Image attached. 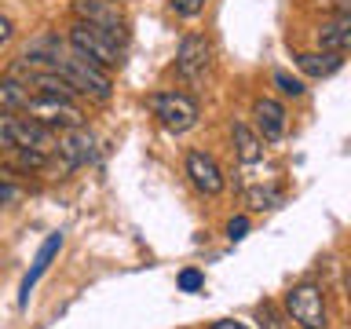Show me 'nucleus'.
Listing matches in <instances>:
<instances>
[{"label": "nucleus", "instance_id": "16", "mask_svg": "<svg viewBox=\"0 0 351 329\" xmlns=\"http://www.w3.org/2000/svg\"><path fill=\"white\" fill-rule=\"evenodd\" d=\"M260 329H289V318H285L274 304H260Z\"/></svg>", "mask_w": 351, "mask_h": 329}, {"label": "nucleus", "instance_id": "9", "mask_svg": "<svg viewBox=\"0 0 351 329\" xmlns=\"http://www.w3.org/2000/svg\"><path fill=\"white\" fill-rule=\"evenodd\" d=\"M8 128H11V143H15V147H29V150H40V154H55V147H59V139L51 136V128H44L40 121H33V117L8 114Z\"/></svg>", "mask_w": 351, "mask_h": 329}, {"label": "nucleus", "instance_id": "15", "mask_svg": "<svg viewBox=\"0 0 351 329\" xmlns=\"http://www.w3.org/2000/svg\"><path fill=\"white\" fill-rule=\"evenodd\" d=\"M26 84L15 81V77H4L0 81V114H22L26 110Z\"/></svg>", "mask_w": 351, "mask_h": 329}, {"label": "nucleus", "instance_id": "23", "mask_svg": "<svg viewBox=\"0 0 351 329\" xmlns=\"http://www.w3.org/2000/svg\"><path fill=\"white\" fill-rule=\"evenodd\" d=\"M15 197H19V183H11L8 175H0V205L15 202Z\"/></svg>", "mask_w": 351, "mask_h": 329}, {"label": "nucleus", "instance_id": "18", "mask_svg": "<svg viewBox=\"0 0 351 329\" xmlns=\"http://www.w3.org/2000/svg\"><path fill=\"white\" fill-rule=\"evenodd\" d=\"M274 84H278V92H282V95H289V99H300V95L307 92L300 77H289L285 70H278V73H274Z\"/></svg>", "mask_w": 351, "mask_h": 329}, {"label": "nucleus", "instance_id": "19", "mask_svg": "<svg viewBox=\"0 0 351 329\" xmlns=\"http://www.w3.org/2000/svg\"><path fill=\"white\" fill-rule=\"evenodd\" d=\"M15 161H19V169H44V164H48V154L29 150V147H15Z\"/></svg>", "mask_w": 351, "mask_h": 329}, {"label": "nucleus", "instance_id": "21", "mask_svg": "<svg viewBox=\"0 0 351 329\" xmlns=\"http://www.w3.org/2000/svg\"><path fill=\"white\" fill-rule=\"evenodd\" d=\"M176 282H180L183 293H197L205 285V274L197 271V267H186V271H180V278H176Z\"/></svg>", "mask_w": 351, "mask_h": 329}, {"label": "nucleus", "instance_id": "1", "mask_svg": "<svg viewBox=\"0 0 351 329\" xmlns=\"http://www.w3.org/2000/svg\"><path fill=\"white\" fill-rule=\"evenodd\" d=\"M70 48L81 51L84 59H92L95 66H103V70H114V66H121V44L114 40V33L103 29V26H92V22H81L77 19L70 26Z\"/></svg>", "mask_w": 351, "mask_h": 329}, {"label": "nucleus", "instance_id": "14", "mask_svg": "<svg viewBox=\"0 0 351 329\" xmlns=\"http://www.w3.org/2000/svg\"><path fill=\"white\" fill-rule=\"evenodd\" d=\"M296 66L307 73V77H333L340 66H344V55H337V51H300L296 55Z\"/></svg>", "mask_w": 351, "mask_h": 329}, {"label": "nucleus", "instance_id": "12", "mask_svg": "<svg viewBox=\"0 0 351 329\" xmlns=\"http://www.w3.org/2000/svg\"><path fill=\"white\" fill-rule=\"evenodd\" d=\"M315 40L322 51H337V55L351 51V15H337V19L322 22L315 29Z\"/></svg>", "mask_w": 351, "mask_h": 329}, {"label": "nucleus", "instance_id": "24", "mask_svg": "<svg viewBox=\"0 0 351 329\" xmlns=\"http://www.w3.org/2000/svg\"><path fill=\"white\" fill-rule=\"evenodd\" d=\"M0 150H15V143H11V128H8V114H0Z\"/></svg>", "mask_w": 351, "mask_h": 329}, {"label": "nucleus", "instance_id": "25", "mask_svg": "<svg viewBox=\"0 0 351 329\" xmlns=\"http://www.w3.org/2000/svg\"><path fill=\"white\" fill-rule=\"evenodd\" d=\"M11 37H15V26H11L8 15H0V44H8Z\"/></svg>", "mask_w": 351, "mask_h": 329}, {"label": "nucleus", "instance_id": "5", "mask_svg": "<svg viewBox=\"0 0 351 329\" xmlns=\"http://www.w3.org/2000/svg\"><path fill=\"white\" fill-rule=\"evenodd\" d=\"M183 169H186V180H191V186L197 194H205V197H216V194H223V169L216 164L213 154H205V150H191L186 154V161H183Z\"/></svg>", "mask_w": 351, "mask_h": 329}, {"label": "nucleus", "instance_id": "6", "mask_svg": "<svg viewBox=\"0 0 351 329\" xmlns=\"http://www.w3.org/2000/svg\"><path fill=\"white\" fill-rule=\"evenodd\" d=\"M208 62H213V44L202 33H186L180 40V48H176V73L183 81H197L208 70Z\"/></svg>", "mask_w": 351, "mask_h": 329}, {"label": "nucleus", "instance_id": "4", "mask_svg": "<svg viewBox=\"0 0 351 329\" xmlns=\"http://www.w3.org/2000/svg\"><path fill=\"white\" fill-rule=\"evenodd\" d=\"M26 117L40 121L44 128H81L84 125V114L73 99H62V95H29L26 99Z\"/></svg>", "mask_w": 351, "mask_h": 329}, {"label": "nucleus", "instance_id": "13", "mask_svg": "<svg viewBox=\"0 0 351 329\" xmlns=\"http://www.w3.org/2000/svg\"><path fill=\"white\" fill-rule=\"evenodd\" d=\"M230 139H234V154H238L241 164L263 161V139H260L256 128L245 125V121H234V125H230Z\"/></svg>", "mask_w": 351, "mask_h": 329}, {"label": "nucleus", "instance_id": "27", "mask_svg": "<svg viewBox=\"0 0 351 329\" xmlns=\"http://www.w3.org/2000/svg\"><path fill=\"white\" fill-rule=\"evenodd\" d=\"M337 11L340 15H351V0H337Z\"/></svg>", "mask_w": 351, "mask_h": 329}, {"label": "nucleus", "instance_id": "20", "mask_svg": "<svg viewBox=\"0 0 351 329\" xmlns=\"http://www.w3.org/2000/svg\"><path fill=\"white\" fill-rule=\"evenodd\" d=\"M169 8H172L180 19H197V15L205 11V0H169Z\"/></svg>", "mask_w": 351, "mask_h": 329}, {"label": "nucleus", "instance_id": "22", "mask_svg": "<svg viewBox=\"0 0 351 329\" xmlns=\"http://www.w3.org/2000/svg\"><path fill=\"white\" fill-rule=\"evenodd\" d=\"M245 234H249V219H245V216H230V219H227V238H230V241H241Z\"/></svg>", "mask_w": 351, "mask_h": 329}, {"label": "nucleus", "instance_id": "10", "mask_svg": "<svg viewBox=\"0 0 351 329\" xmlns=\"http://www.w3.org/2000/svg\"><path fill=\"white\" fill-rule=\"evenodd\" d=\"M252 121H256V132L263 143H278L285 136V128H289V114H285V106L278 99L271 95H260L256 103H252Z\"/></svg>", "mask_w": 351, "mask_h": 329}, {"label": "nucleus", "instance_id": "2", "mask_svg": "<svg viewBox=\"0 0 351 329\" xmlns=\"http://www.w3.org/2000/svg\"><path fill=\"white\" fill-rule=\"evenodd\" d=\"M147 106H150V114L158 117V125L176 132V136H180V132H191L197 125V117H202L197 99L186 95V92H154L147 99Z\"/></svg>", "mask_w": 351, "mask_h": 329}, {"label": "nucleus", "instance_id": "7", "mask_svg": "<svg viewBox=\"0 0 351 329\" xmlns=\"http://www.w3.org/2000/svg\"><path fill=\"white\" fill-rule=\"evenodd\" d=\"M73 11L81 22H92V26H103L114 33V40L125 48L128 33H125V19H121L117 0H73Z\"/></svg>", "mask_w": 351, "mask_h": 329}, {"label": "nucleus", "instance_id": "26", "mask_svg": "<svg viewBox=\"0 0 351 329\" xmlns=\"http://www.w3.org/2000/svg\"><path fill=\"white\" fill-rule=\"evenodd\" d=\"M208 329H249L245 322H238V318H219V322H213Z\"/></svg>", "mask_w": 351, "mask_h": 329}, {"label": "nucleus", "instance_id": "3", "mask_svg": "<svg viewBox=\"0 0 351 329\" xmlns=\"http://www.w3.org/2000/svg\"><path fill=\"white\" fill-rule=\"evenodd\" d=\"M285 318L300 329H326V293L318 282H296L285 293Z\"/></svg>", "mask_w": 351, "mask_h": 329}, {"label": "nucleus", "instance_id": "11", "mask_svg": "<svg viewBox=\"0 0 351 329\" xmlns=\"http://www.w3.org/2000/svg\"><path fill=\"white\" fill-rule=\"evenodd\" d=\"M59 249H62V234H51V238L40 245L37 260H33V267L26 271V278H22V285H19V307H26V304H29V293L37 289V282L44 278V271H48V267H51V260L59 256Z\"/></svg>", "mask_w": 351, "mask_h": 329}, {"label": "nucleus", "instance_id": "8", "mask_svg": "<svg viewBox=\"0 0 351 329\" xmlns=\"http://www.w3.org/2000/svg\"><path fill=\"white\" fill-rule=\"evenodd\" d=\"M55 154L62 158V169L66 172H73V169H81V164L95 161V139H92V132H88L84 125L81 128H66L62 136H59Z\"/></svg>", "mask_w": 351, "mask_h": 329}, {"label": "nucleus", "instance_id": "17", "mask_svg": "<svg viewBox=\"0 0 351 329\" xmlns=\"http://www.w3.org/2000/svg\"><path fill=\"white\" fill-rule=\"evenodd\" d=\"M282 202V191L278 186H267V191H263V186H256V191H249V205L252 208H274Z\"/></svg>", "mask_w": 351, "mask_h": 329}]
</instances>
